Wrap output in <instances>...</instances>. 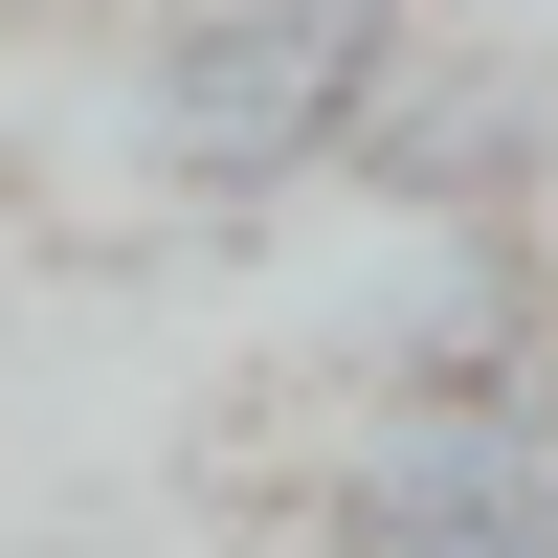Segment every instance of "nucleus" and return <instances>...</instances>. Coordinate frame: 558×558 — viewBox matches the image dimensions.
I'll return each mask as SVG.
<instances>
[{
    "instance_id": "f257e3e1",
    "label": "nucleus",
    "mask_w": 558,
    "mask_h": 558,
    "mask_svg": "<svg viewBox=\"0 0 558 558\" xmlns=\"http://www.w3.org/2000/svg\"><path fill=\"white\" fill-rule=\"evenodd\" d=\"M447 0H157L134 23V157L157 202L202 223H268V202H336L380 89L425 68Z\"/></svg>"
},
{
    "instance_id": "f03ea898",
    "label": "nucleus",
    "mask_w": 558,
    "mask_h": 558,
    "mask_svg": "<svg viewBox=\"0 0 558 558\" xmlns=\"http://www.w3.org/2000/svg\"><path fill=\"white\" fill-rule=\"evenodd\" d=\"M313 558H558V425L536 402H357L313 470Z\"/></svg>"
},
{
    "instance_id": "7ed1b4c3",
    "label": "nucleus",
    "mask_w": 558,
    "mask_h": 558,
    "mask_svg": "<svg viewBox=\"0 0 558 558\" xmlns=\"http://www.w3.org/2000/svg\"><path fill=\"white\" fill-rule=\"evenodd\" d=\"M336 202L425 223V246H514V223H558V68L492 23H425V68L380 89V134H357Z\"/></svg>"
}]
</instances>
